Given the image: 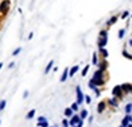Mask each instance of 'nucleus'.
I'll list each match as a JSON object with an SVG mask.
<instances>
[{"instance_id": "obj_1", "label": "nucleus", "mask_w": 132, "mask_h": 127, "mask_svg": "<svg viewBox=\"0 0 132 127\" xmlns=\"http://www.w3.org/2000/svg\"><path fill=\"white\" fill-rule=\"evenodd\" d=\"M75 93H77V101H75V102H77L78 105L83 103V102H85V95H83V93H82V90H81L79 86L75 88Z\"/></svg>"}, {"instance_id": "obj_2", "label": "nucleus", "mask_w": 132, "mask_h": 127, "mask_svg": "<svg viewBox=\"0 0 132 127\" xmlns=\"http://www.w3.org/2000/svg\"><path fill=\"white\" fill-rule=\"evenodd\" d=\"M9 0H3L1 3H0V13H3V15H5L7 12H8V9H9Z\"/></svg>"}, {"instance_id": "obj_3", "label": "nucleus", "mask_w": 132, "mask_h": 127, "mask_svg": "<svg viewBox=\"0 0 132 127\" xmlns=\"http://www.w3.org/2000/svg\"><path fill=\"white\" fill-rule=\"evenodd\" d=\"M81 121V118H79V115H78V114H73L71 116H70V121H69V124L71 127H74L75 124L78 123V122Z\"/></svg>"}, {"instance_id": "obj_4", "label": "nucleus", "mask_w": 132, "mask_h": 127, "mask_svg": "<svg viewBox=\"0 0 132 127\" xmlns=\"http://www.w3.org/2000/svg\"><path fill=\"white\" fill-rule=\"evenodd\" d=\"M107 41H108L107 37H99V39H98V46H99V48H104V46L107 45Z\"/></svg>"}, {"instance_id": "obj_5", "label": "nucleus", "mask_w": 132, "mask_h": 127, "mask_svg": "<svg viewBox=\"0 0 132 127\" xmlns=\"http://www.w3.org/2000/svg\"><path fill=\"white\" fill-rule=\"evenodd\" d=\"M67 78H69V68H65V69H63L62 76H61V78H60V81L61 82H65Z\"/></svg>"}, {"instance_id": "obj_6", "label": "nucleus", "mask_w": 132, "mask_h": 127, "mask_svg": "<svg viewBox=\"0 0 132 127\" xmlns=\"http://www.w3.org/2000/svg\"><path fill=\"white\" fill-rule=\"evenodd\" d=\"M53 66H54V61L53 60H50V61L48 62V65H46V68H45V74H48L49 72L53 69Z\"/></svg>"}, {"instance_id": "obj_7", "label": "nucleus", "mask_w": 132, "mask_h": 127, "mask_svg": "<svg viewBox=\"0 0 132 127\" xmlns=\"http://www.w3.org/2000/svg\"><path fill=\"white\" fill-rule=\"evenodd\" d=\"M78 70H79V66L78 65H75V66H73L71 69H69V77H74Z\"/></svg>"}, {"instance_id": "obj_8", "label": "nucleus", "mask_w": 132, "mask_h": 127, "mask_svg": "<svg viewBox=\"0 0 132 127\" xmlns=\"http://www.w3.org/2000/svg\"><path fill=\"white\" fill-rule=\"evenodd\" d=\"M87 115H89V111L86 110V109H83V110L81 111V114H79V118L83 121V119H86L87 118Z\"/></svg>"}, {"instance_id": "obj_9", "label": "nucleus", "mask_w": 132, "mask_h": 127, "mask_svg": "<svg viewBox=\"0 0 132 127\" xmlns=\"http://www.w3.org/2000/svg\"><path fill=\"white\" fill-rule=\"evenodd\" d=\"M73 113H74V111H73L70 107H66V109H65V111H63V114H65V116H67V118H70V116L73 115Z\"/></svg>"}, {"instance_id": "obj_10", "label": "nucleus", "mask_w": 132, "mask_h": 127, "mask_svg": "<svg viewBox=\"0 0 132 127\" xmlns=\"http://www.w3.org/2000/svg\"><path fill=\"white\" fill-rule=\"evenodd\" d=\"M35 114H36V110H35V109H32L30 111H28V114H26L25 118H26V119H32L33 116H35Z\"/></svg>"}, {"instance_id": "obj_11", "label": "nucleus", "mask_w": 132, "mask_h": 127, "mask_svg": "<svg viewBox=\"0 0 132 127\" xmlns=\"http://www.w3.org/2000/svg\"><path fill=\"white\" fill-rule=\"evenodd\" d=\"M99 53H101L104 58H107V57H108V52H107L104 48H99Z\"/></svg>"}, {"instance_id": "obj_12", "label": "nucleus", "mask_w": 132, "mask_h": 127, "mask_svg": "<svg viewBox=\"0 0 132 127\" xmlns=\"http://www.w3.org/2000/svg\"><path fill=\"white\" fill-rule=\"evenodd\" d=\"M102 74H103V70L99 69V70H96L94 73V77H92V78H102Z\"/></svg>"}, {"instance_id": "obj_13", "label": "nucleus", "mask_w": 132, "mask_h": 127, "mask_svg": "<svg viewBox=\"0 0 132 127\" xmlns=\"http://www.w3.org/2000/svg\"><path fill=\"white\" fill-rule=\"evenodd\" d=\"M37 127H49V123H48V119L44 122H37Z\"/></svg>"}, {"instance_id": "obj_14", "label": "nucleus", "mask_w": 132, "mask_h": 127, "mask_svg": "<svg viewBox=\"0 0 132 127\" xmlns=\"http://www.w3.org/2000/svg\"><path fill=\"white\" fill-rule=\"evenodd\" d=\"M116 20H118V17H116V16H112L111 19L107 21V25H112V24H115V23H116Z\"/></svg>"}, {"instance_id": "obj_15", "label": "nucleus", "mask_w": 132, "mask_h": 127, "mask_svg": "<svg viewBox=\"0 0 132 127\" xmlns=\"http://www.w3.org/2000/svg\"><path fill=\"white\" fill-rule=\"evenodd\" d=\"M89 69H90V66H89V65H86L83 69H82V73H81V74H82V77H86V74L89 73Z\"/></svg>"}, {"instance_id": "obj_16", "label": "nucleus", "mask_w": 132, "mask_h": 127, "mask_svg": "<svg viewBox=\"0 0 132 127\" xmlns=\"http://www.w3.org/2000/svg\"><path fill=\"white\" fill-rule=\"evenodd\" d=\"M104 106H106V105H104V102H101V103L98 105V113H102V111L104 110Z\"/></svg>"}, {"instance_id": "obj_17", "label": "nucleus", "mask_w": 132, "mask_h": 127, "mask_svg": "<svg viewBox=\"0 0 132 127\" xmlns=\"http://www.w3.org/2000/svg\"><path fill=\"white\" fill-rule=\"evenodd\" d=\"M21 50H23V48H21V46H20V48H16L13 50V53H12V56H19V54L21 53Z\"/></svg>"}, {"instance_id": "obj_18", "label": "nucleus", "mask_w": 132, "mask_h": 127, "mask_svg": "<svg viewBox=\"0 0 132 127\" xmlns=\"http://www.w3.org/2000/svg\"><path fill=\"white\" fill-rule=\"evenodd\" d=\"M70 109H71L73 111H78V109H79V105H78L77 102H74V103H73L71 106H70Z\"/></svg>"}, {"instance_id": "obj_19", "label": "nucleus", "mask_w": 132, "mask_h": 127, "mask_svg": "<svg viewBox=\"0 0 132 127\" xmlns=\"http://www.w3.org/2000/svg\"><path fill=\"white\" fill-rule=\"evenodd\" d=\"M120 90H122V86H115V89L112 90V93H114L115 95H118V94L120 93Z\"/></svg>"}, {"instance_id": "obj_20", "label": "nucleus", "mask_w": 132, "mask_h": 127, "mask_svg": "<svg viewBox=\"0 0 132 127\" xmlns=\"http://www.w3.org/2000/svg\"><path fill=\"white\" fill-rule=\"evenodd\" d=\"M5 105H7V101H5V99H3V101H0V111L5 109Z\"/></svg>"}, {"instance_id": "obj_21", "label": "nucleus", "mask_w": 132, "mask_h": 127, "mask_svg": "<svg viewBox=\"0 0 132 127\" xmlns=\"http://www.w3.org/2000/svg\"><path fill=\"white\" fill-rule=\"evenodd\" d=\"M96 65H99V69H101V70H104V69H106V66H107V64H106V62H101V64L98 62Z\"/></svg>"}, {"instance_id": "obj_22", "label": "nucleus", "mask_w": 132, "mask_h": 127, "mask_svg": "<svg viewBox=\"0 0 132 127\" xmlns=\"http://www.w3.org/2000/svg\"><path fill=\"white\" fill-rule=\"evenodd\" d=\"M92 64L96 65L98 64V57H96V53H92Z\"/></svg>"}, {"instance_id": "obj_23", "label": "nucleus", "mask_w": 132, "mask_h": 127, "mask_svg": "<svg viewBox=\"0 0 132 127\" xmlns=\"http://www.w3.org/2000/svg\"><path fill=\"white\" fill-rule=\"evenodd\" d=\"M124 32H126L124 29H120V31L118 32V37H119V39H123V36H124Z\"/></svg>"}, {"instance_id": "obj_24", "label": "nucleus", "mask_w": 132, "mask_h": 127, "mask_svg": "<svg viewBox=\"0 0 132 127\" xmlns=\"http://www.w3.org/2000/svg\"><path fill=\"white\" fill-rule=\"evenodd\" d=\"M122 89H124L126 91H129L132 88H131V85H123V88H122Z\"/></svg>"}, {"instance_id": "obj_25", "label": "nucleus", "mask_w": 132, "mask_h": 127, "mask_svg": "<svg viewBox=\"0 0 132 127\" xmlns=\"http://www.w3.org/2000/svg\"><path fill=\"white\" fill-rule=\"evenodd\" d=\"M62 126H63V127H69V126H70V124H69V121H67V119H63V121H62Z\"/></svg>"}, {"instance_id": "obj_26", "label": "nucleus", "mask_w": 132, "mask_h": 127, "mask_svg": "<svg viewBox=\"0 0 132 127\" xmlns=\"http://www.w3.org/2000/svg\"><path fill=\"white\" fill-rule=\"evenodd\" d=\"M99 37H107V32H106V31H101V33H99Z\"/></svg>"}, {"instance_id": "obj_27", "label": "nucleus", "mask_w": 132, "mask_h": 127, "mask_svg": "<svg viewBox=\"0 0 132 127\" xmlns=\"http://www.w3.org/2000/svg\"><path fill=\"white\" fill-rule=\"evenodd\" d=\"M85 102H86V103H87V105H89V103H90V102H91V98H90V97H89V95H86V97H85Z\"/></svg>"}, {"instance_id": "obj_28", "label": "nucleus", "mask_w": 132, "mask_h": 127, "mask_svg": "<svg viewBox=\"0 0 132 127\" xmlns=\"http://www.w3.org/2000/svg\"><path fill=\"white\" fill-rule=\"evenodd\" d=\"M126 110H127V113H129V111L132 110V105L129 103V105H127V107H126Z\"/></svg>"}, {"instance_id": "obj_29", "label": "nucleus", "mask_w": 132, "mask_h": 127, "mask_svg": "<svg viewBox=\"0 0 132 127\" xmlns=\"http://www.w3.org/2000/svg\"><path fill=\"white\" fill-rule=\"evenodd\" d=\"M129 12H123V15H122V19H126V17H128Z\"/></svg>"}, {"instance_id": "obj_30", "label": "nucleus", "mask_w": 132, "mask_h": 127, "mask_svg": "<svg viewBox=\"0 0 132 127\" xmlns=\"http://www.w3.org/2000/svg\"><path fill=\"white\" fill-rule=\"evenodd\" d=\"M28 95H29V91L25 90V91H24V94H23V97H24V98H28Z\"/></svg>"}, {"instance_id": "obj_31", "label": "nucleus", "mask_w": 132, "mask_h": 127, "mask_svg": "<svg viewBox=\"0 0 132 127\" xmlns=\"http://www.w3.org/2000/svg\"><path fill=\"white\" fill-rule=\"evenodd\" d=\"M37 121H38V122H44V121H46V118H45V116H38Z\"/></svg>"}, {"instance_id": "obj_32", "label": "nucleus", "mask_w": 132, "mask_h": 127, "mask_svg": "<svg viewBox=\"0 0 132 127\" xmlns=\"http://www.w3.org/2000/svg\"><path fill=\"white\" fill-rule=\"evenodd\" d=\"M33 34H35V33H33V32H30V33H29V36H28V40H32V39H33Z\"/></svg>"}, {"instance_id": "obj_33", "label": "nucleus", "mask_w": 132, "mask_h": 127, "mask_svg": "<svg viewBox=\"0 0 132 127\" xmlns=\"http://www.w3.org/2000/svg\"><path fill=\"white\" fill-rule=\"evenodd\" d=\"M13 66H15V62H11V64H9V66H8V68H9V69H12V68H13Z\"/></svg>"}, {"instance_id": "obj_34", "label": "nucleus", "mask_w": 132, "mask_h": 127, "mask_svg": "<svg viewBox=\"0 0 132 127\" xmlns=\"http://www.w3.org/2000/svg\"><path fill=\"white\" fill-rule=\"evenodd\" d=\"M1 68H3V62H0V70H1Z\"/></svg>"}, {"instance_id": "obj_35", "label": "nucleus", "mask_w": 132, "mask_h": 127, "mask_svg": "<svg viewBox=\"0 0 132 127\" xmlns=\"http://www.w3.org/2000/svg\"><path fill=\"white\" fill-rule=\"evenodd\" d=\"M128 127H132V126H131V124H129V126H128Z\"/></svg>"}, {"instance_id": "obj_36", "label": "nucleus", "mask_w": 132, "mask_h": 127, "mask_svg": "<svg viewBox=\"0 0 132 127\" xmlns=\"http://www.w3.org/2000/svg\"><path fill=\"white\" fill-rule=\"evenodd\" d=\"M49 127H53V126H49Z\"/></svg>"}]
</instances>
